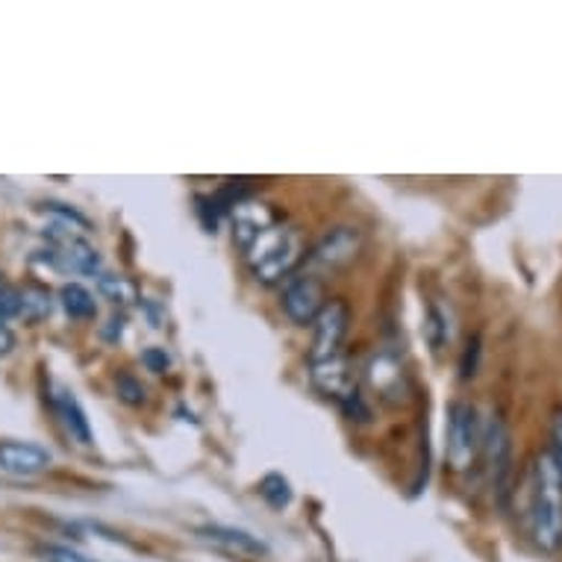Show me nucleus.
<instances>
[{
  "mask_svg": "<svg viewBox=\"0 0 562 562\" xmlns=\"http://www.w3.org/2000/svg\"><path fill=\"white\" fill-rule=\"evenodd\" d=\"M527 527L539 551H562V477L548 451L539 453L530 469Z\"/></svg>",
  "mask_w": 562,
  "mask_h": 562,
  "instance_id": "1",
  "label": "nucleus"
},
{
  "mask_svg": "<svg viewBox=\"0 0 562 562\" xmlns=\"http://www.w3.org/2000/svg\"><path fill=\"white\" fill-rule=\"evenodd\" d=\"M301 257H304L301 236H297V231L286 227V224H271L245 250V259H248L250 271H254L259 283H280V280H286L295 271L297 262H301Z\"/></svg>",
  "mask_w": 562,
  "mask_h": 562,
  "instance_id": "2",
  "label": "nucleus"
},
{
  "mask_svg": "<svg viewBox=\"0 0 562 562\" xmlns=\"http://www.w3.org/2000/svg\"><path fill=\"white\" fill-rule=\"evenodd\" d=\"M310 380L313 386L322 392L324 397H330L336 404L357 422L369 418V409L362 406L360 386H357V374L350 369V362L345 353H336L330 360L310 362Z\"/></svg>",
  "mask_w": 562,
  "mask_h": 562,
  "instance_id": "3",
  "label": "nucleus"
},
{
  "mask_svg": "<svg viewBox=\"0 0 562 562\" xmlns=\"http://www.w3.org/2000/svg\"><path fill=\"white\" fill-rule=\"evenodd\" d=\"M362 378H366V386L374 392V397L389 406L406 404L409 395H413L409 371H406L404 360L397 357L395 350H374L366 360V366H362Z\"/></svg>",
  "mask_w": 562,
  "mask_h": 562,
  "instance_id": "4",
  "label": "nucleus"
},
{
  "mask_svg": "<svg viewBox=\"0 0 562 562\" xmlns=\"http://www.w3.org/2000/svg\"><path fill=\"white\" fill-rule=\"evenodd\" d=\"M483 445V427H480L477 409L471 404H451L448 409V462L453 471L471 469Z\"/></svg>",
  "mask_w": 562,
  "mask_h": 562,
  "instance_id": "5",
  "label": "nucleus"
},
{
  "mask_svg": "<svg viewBox=\"0 0 562 562\" xmlns=\"http://www.w3.org/2000/svg\"><path fill=\"white\" fill-rule=\"evenodd\" d=\"M362 248H366V233L360 227H353V224H341V227H333L330 233H324L322 241L310 250V268L333 274V271H341L350 262H357Z\"/></svg>",
  "mask_w": 562,
  "mask_h": 562,
  "instance_id": "6",
  "label": "nucleus"
},
{
  "mask_svg": "<svg viewBox=\"0 0 562 562\" xmlns=\"http://www.w3.org/2000/svg\"><path fill=\"white\" fill-rule=\"evenodd\" d=\"M480 451L486 457V471L492 480V488L501 498L507 495V480L513 474V439H509V427L501 415H492L488 425L483 427V445Z\"/></svg>",
  "mask_w": 562,
  "mask_h": 562,
  "instance_id": "7",
  "label": "nucleus"
},
{
  "mask_svg": "<svg viewBox=\"0 0 562 562\" xmlns=\"http://www.w3.org/2000/svg\"><path fill=\"white\" fill-rule=\"evenodd\" d=\"M350 313L341 301H330L324 306L322 315L313 324V348H310V362L330 360L336 353H341V341L348 333Z\"/></svg>",
  "mask_w": 562,
  "mask_h": 562,
  "instance_id": "8",
  "label": "nucleus"
},
{
  "mask_svg": "<svg viewBox=\"0 0 562 562\" xmlns=\"http://www.w3.org/2000/svg\"><path fill=\"white\" fill-rule=\"evenodd\" d=\"M324 306V283L315 274L292 277L283 289V313L301 327L315 324Z\"/></svg>",
  "mask_w": 562,
  "mask_h": 562,
  "instance_id": "9",
  "label": "nucleus"
},
{
  "mask_svg": "<svg viewBox=\"0 0 562 562\" xmlns=\"http://www.w3.org/2000/svg\"><path fill=\"white\" fill-rule=\"evenodd\" d=\"M50 451L36 442H19V439H3L0 442V471L10 477H36L50 469Z\"/></svg>",
  "mask_w": 562,
  "mask_h": 562,
  "instance_id": "10",
  "label": "nucleus"
},
{
  "mask_svg": "<svg viewBox=\"0 0 562 562\" xmlns=\"http://www.w3.org/2000/svg\"><path fill=\"white\" fill-rule=\"evenodd\" d=\"M54 241V248L47 250L54 266L65 268V271H77V274H98L101 271V257L89 241L77 239L71 233H59Z\"/></svg>",
  "mask_w": 562,
  "mask_h": 562,
  "instance_id": "11",
  "label": "nucleus"
},
{
  "mask_svg": "<svg viewBox=\"0 0 562 562\" xmlns=\"http://www.w3.org/2000/svg\"><path fill=\"white\" fill-rule=\"evenodd\" d=\"M271 224H274V215L266 203L245 201V198L233 203V239L241 250H248L250 241L257 239L262 231H268Z\"/></svg>",
  "mask_w": 562,
  "mask_h": 562,
  "instance_id": "12",
  "label": "nucleus"
},
{
  "mask_svg": "<svg viewBox=\"0 0 562 562\" xmlns=\"http://www.w3.org/2000/svg\"><path fill=\"white\" fill-rule=\"evenodd\" d=\"M50 404H54L56 418L63 422L65 434L71 436L77 445H92V427H89V418H86L83 406L75 397V392H68V389H56L54 395H50Z\"/></svg>",
  "mask_w": 562,
  "mask_h": 562,
  "instance_id": "13",
  "label": "nucleus"
},
{
  "mask_svg": "<svg viewBox=\"0 0 562 562\" xmlns=\"http://www.w3.org/2000/svg\"><path fill=\"white\" fill-rule=\"evenodd\" d=\"M198 533H201V539H206V542L222 544V548H227V551L233 553H245V557H266L268 553V544L262 542V539L245 533V530H236V527L210 525L201 527Z\"/></svg>",
  "mask_w": 562,
  "mask_h": 562,
  "instance_id": "14",
  "label": "nucleus"
},
{
  "mask_svg": "<svg viewBox=\"0 0 562 562\" xmlns=\"http://www.w3.org/2000/svg\"><path fill=\"white\" fill-rule=\"evenodd\" d=\"M98 289H101V295L115 306H130L138 301L136 283L124 274H101L98 277Z\"/></svg>",
  "mask_w": 562,
  "mask_h": 562,
  "instance_id": "15",
  "label": "nucleus"
},
{
  "mask_svg": "<svg viewBox=\"0 0 562 562\" xmlns=\"http://www.w3.org/2000/svg\"><path fill=\"white\" fill-rule=\"evenodd\" d=\"M59 301H63L65 313L71 318H94V313H98L94 295L80 283H65L63 292H59Z\"/></svg>",
  "mask_w": 562,
  "mask_h": 562,
  "instance_id": "16",
  "label": "nucleus"
},
{
  "mask_svg": "<svg viewBox=\"0 0 562 562\" xmlns=\"http://www.w3.org/2000/svg\"><path fill=\"white\" fill-rule=\"evenodd\" d=\"M21 315L27 322H42V318L50 315V295H47L45 289L27 286L21 292Z\"/></svg>",
  "mask_w": 562,
  "mask_h": 562,
  "instance_id": "17",
  "label": "nucleus"
},
{
  "mask_svg": "<svg viewBox=\"0 0 562 562\" xmlns=\"http://www.w3.org/2000/svg\"><path fill=\"white\" fill-rule=\"evenodd\" d=\"M259 495L274 509H283L292 501V486H289V480L283 474H266L262 483H259Z\"/></svg>",
  "mask_w": 562,
  "mask_h": 562,
  "instance_id": "18",
  "label": "nucleus"
},
{
  "mask_svg": "<svg viewBox=\"0 0 562 562\" xmlns=\"http://www.w3.org/2000/svg\"><path fill=\"white\" fill-rule=\"evenodd\" d=\"M21 315V292L19 289L0 283V322Z\"/></svg>",
  "mask_w": 562,
  "mask_h": 562,
  "instance_id": "19",
  "label": "nucleus"
},
{
  "mask_svg": "<svg viewBox=\"0 0 562 562\" xmlns=\"http://www.w3.org/2000/svg\"><path fill=\"white\" fill-rule=\"evenodd\" d=\"M551 460L553 465H557V471H560L562 477V409H557L553 413V422H551Z\"/></svg>",
  "mask_w": 562,
  "mask_h": 562,
  "instance_id": "20",
  "label": "nucleus"
},
{
  "mask_svg": "<svg viewBox=\"0 0 562 562\" xmlns=\"http://www.w3.org/2000/svg\"><path fill=\"white\" fill-rule=\"evenodd\" d=\"M427 339H430L436 350L442 348V341L448 339V324H445V318L436 310H430V315H427Z\"/></svg>",
  "mask_w": 562,
  "mask_h": 562,
  "instance_id": "21",
  "label": "nucleus"
},
{
  "mask_svg": "<svg viewBox=\"0 0 562 562\" xmlns=\"http://www.w3.org/2000/svg\"><path fill=\"white\" fill-rule=\"evenodd\" d=\"M119 397L133 406L145 404V386H142V383L133 378H121L119 380Z\"/></svg>",
  "mask_w": 562,
  "mask_h": 562,
  "instance_id": "22",
  "label": "nucleus"
},
{
  "mask_svg": "<svg viewBox=\"0 0 562 562\" xmlns=\"http://www.w3.org/2000/svg\"><path fill=\"white\" fill-rule=\"evenodd\" d=\"M142 362H145V369L154 371V374H162V371H168V366H171V360H168V353L162 348L145 350V353H142Z\"/></svg>",
  "mask_w": 562,
  "mask_h": 562,
  "instance_id": "23",
  "label": "nucleus"
},
{
  "mask_svg": "<svg viewBox=\"0 0 562 562\" xmlns=\"http://www.w3.org/2000/svg\"><path fill=\"white\" fill-rule=\"evenodd\" d=\"M45 562H89V560H86L83 553L65 548V544H50V548H45Z\"/></svg>",
  "mask_w": 562,
  "mask_h": 562,
  "instance_id": "24",
  "label": "nucleus"
},
{
  "mask_svg": "<svg viewBox=\"0 0 562 562\" xmlns=\"http://www.w3.org/2000/svg\"><path fill=\"white\" fill-rule=\"evenodd\" d=\"M15 348V333L10 330V324L0 322V357H7Z\"/></svg>",
  "mask_w": 562,
  "mask_h": 562,
  "instance_id": "25",
  "label": "nucleus"
},
{
  "mask_svg": "<svg viewBox=\"0 0 562 562\" xmlns=\"http://www.w3.org/2000/svg\"><path fill=\"white\" fill-rule=\"evenodd\" d=\"M121 330H124V322H121V318H112L110 327H103V339L119 341L121 339Z\"/></svg>",
  "mask_w": 562,
  "mask_h": 562,
  "instance_id": "26",
  "label": "nucleus"
}]
</instances>
